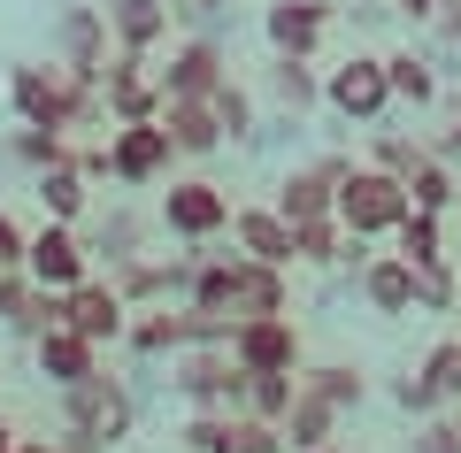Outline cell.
<instances>
[{"mask_svg":"<svg viewBox=\"0 0 461 453\" xmlns=\"http://www.w3.org/2000/svg\"><path fill=\"white\" fill-rule=\"evenodd\" d=\"M330 0H269L262 8V39H269V54H323V39H330Z\"/></svg>","mask_w":461,"mask_h":453,"instance_id":"obj_17","label":"cell"},{"mask_svg":"<svg viewBox=\"0 0 461 453\" xmlns=\"http://www.w3.org/2000/svg\"><path fill=\"white\" fill-rule=\"evenodd\" d=\"M16 453H54V438H16Z\"/></svg>","mask_w":461,"mask_h":453,"instance_id":"obj_52","label":"cell"},{"mask_svg":"<svg viewBox=\"0 0 461 453\" xmlns=\"http://www.w3.org/2000/svg\"><path fill=\"white\" fill-rule=\"evenodd\" d=\"M230 361H239V369H300L308 346H300L293 308L285 315H247V323L230 331Z\"/></svg>","mask_w":461,"mask_h":453,"instance_id":"obj_14","label":"cell"},{"mask_svg":"<svg viewBox=\"0 0 461 453\" xmlns=\"http://www.w3.org/2000/svg\"><path fill=\"white\" fill-rule=\"evenodd\" d=\"M393 246L400 261H415V269H423V261H454V215H430V208H415L408 200V215H400L393 223Z\"/></svg>","mask_w":461,"mask_h":453,"instance_id":"obj_25","label":"cell"},{"mask_svg":"<svg viewBox=\"0 0 461 453\" xmlns=\"http://www.w3.org/2000/svg\"><path fill=\"white\" fill-rule=\"evenodd\" d=\"M162 131H169V146H177V162H208V154L230 146L208 100H162Z\"/></svg>","mask_w":461,"mask_h":453,"instance_id":"obj_24","label":"cell"},{"mask_svg":"<svg viewBox=\"0 0 461 453\" xmlns=\"http://www.w3.org/2000/svg\"><path fill=\"white\" fill-rule=\"evenodd\" d=\"M230 453H293V446H285V422L239 415V430H230Z\"/></svg>","mask_w":461,"mask_h":453,"instance_id":"obj_43","label":"cell"},{"mask_svg":"<svg viewBox=\"0 0 461 453\" xmlns=\"http://www.w3.org/2000/svg\"><path fill=\"white\" fill-rule=\"evenodd\" d=\"M47 47H54V62H62L69 77L100 85V69H108L115 39H108V16H100L93 0H62V8H54V32H47Z\"/></svg>","mask_w":461,"mask_h":453,"instance_id":"obj_8","label":"cell"},{"mask_svg":"<svg viewBox=\"0 0 461 453\" xmlns=\"http://www.w3.org/2000/svg\"><path fill=\"white\" fill-rule=\"evenodd\" d=\"M354 292H362L377 315H415V261H400L393 246H384V254H369L362 269H354Z\"/></svg>","mask_w":461,"mask_h":453,"instance_id":"obj_23","label":"cell"},{"mask_svg":"<svg viewBox=\"0 0 461 453\" xmlns=\"http://www.w3.org/2000/svg\"><path fill=\"white\" fill-rule=\"evenodd\" d=\"M230 254H254V261L293 269V223H285L269 200H239V208H230Z\"/></svg>","mask_w":461,"mask_h":453,"instance_id":"obj_19","label":"cell"},{"mask_svg":"<svg viewBox=\"0 0 461 453\" xmlns=\"http://www.w3.org/2000/svg\"><path fill=\"white\" fill-rule=\"evenodd\" d=\"M408 453H461V415H423L415 422V438H408Z\"/></svg>","mask_w":461,"mask_h":453,"instance_id":"obj_42","label":"cell"},{"mask_svg":"<svg viewBox=\"0 0 461 453\" xmlns=\"http://www.w3.org/2000/svg\"><path fill=\"white\" fill-rule=\"evenodd\" d=\"M23 246H32V223H16L0 208V269H23Z\"/></svg>","mask_w":461,"mask_h":453,"instance_id":"obj_47","label":"cell"},{"mask_svg":"<svg viewBox=\"0 0 461 453\" xmlns=\"http://www.w3.org/2000/svg\"><path fill=\"white\" fill-rule=\"evenodd\" d=\"M408 200H415V208H430V215H454V208H461L454 162H446V154H423V162L408 169Z\"/></svg>","mask_w":461,"mask_h":453,"instance_id":"obj_32","label":"cell"},{"mask_svg":"<svg viewBox=\"0 0 461 453\" xmlns=\"http://www.w3.org/2000/svg\"><path fill=\"white\" fill-rule=\"evenodd\" d=\"M454 315H461V308H454Z\"/></svg>","mask_w":461,"mask_h":453,"instance_id":"obj_56","label":"cell"},{"mask_svg":"<svg viewBox=\"0 0 461 453\" xmlns=\"http://www.w3.org/2000/svg\"><path fill=\"white\" fill-rule=\"evenodd\" d=\"M461 308V269L454 261H423L415 269V315H454Z\"/></svg>","mask_w":461,"mask_h":453,"instance_id":"obj_36","label":"cell"},{"mask_svg":"<svg viewBox=\"0 0 461 453\" xmlns=\"http://www.w3.org/2000/svg\"><path fill=\"white\" fill-rule=\"evenodd\" d=\"M438 108H446V131L430 139V154H446V162H461V93H438Z\"/></svg>","mask_w":461,"mask_h":453,"instance_id":"obj_45","label":"cell"},{"mask_svg":"<svg viewBox=\"0 0 461 453\" xmlns=\"http://www.w3.org/2000/svg\"><path fill=\"white\" fill-rule=\"evenodd\" d=\"M293 392H300V369H247V407H239V415L285 422V407H293Z\"/></svg>","mask_w":461,"mask_h":453,"instance_id":"obj_34","label":"cell"},{"mask_svg":"<svg viewBox=\"0 0 461 453\" xmlns=\"http://www.w3.org/2000/svg\"><path fill=\"white\" fill-rule=\"evenodd\" d=\"M54 453H108V446H93V438H77V430H62V438H54Z\"/></svg>","mask_w":461,"mask_h":453,"instance_id":"obj_50","label":"cell"},{"mask_svg":"<svg viewBox=\"0 0 461 453\" xmlns=\"http://www.w3.org/2000/svg\"><path fill=\"white\" fill-rule=\"evenodd\" d=\"M54 323H62V292H47V285H32V300H23V315H16V323H8V331H16V339L32 346L39 331H54Z\"/></svg>","mask_w":461,"mask_h":453,"instance_id":"obj_40","label":"cell"},{"mask_svg":"<svg viewBox=\"0 0 461 453\" xmlns=\"http://www.w3.org/2000/svg\"><path fill=\"white\" fill-rule=\"evenodd\" d=\"M154 215H139L131 200H108L100 215H85V246H93V269H123L131 254H147L154 246Z\"/></svg>","mask_w":461,"mask_h":453,"instance_id":"obj_13","label":"cell"},{"mask_svg":"<svg viewBox=\"0 0 461 453\" xmlns=\"http://www.w3.org/2000/svg\"><path fill=\"white\" fill-rule=\"evenodd\" d=\"M23 276L47 292H69L93 276V246H85V223H54V215H39L32 223V246H23Z\"/></svg>","mask_w":461,"mask_h":453,"instance_id":"obj_7","label":"cell"},{"mask_svg":"<svg viewBox=\"0 0 461 453\" xmlns=\"http://www.w3.org/2000/svg\"><path fill=\"white\" fill-rule=\"evenodd\" d=\"M8 162L16 169H54V162H69V131H47V123H16L8 131Z\"/></svg>","mask_w":461,"mask_h":453,"instance_id":"obj_33","label":"cell"},{"mask_svg":"<svg viewBox=\"0 0 461 453\" xmlns=\"http://www.w3.org/2000/svg\"><path fill=\"white\" fill-rule=\"evenodd\" d=\"M169 385H177L185 415H239L247 407V369L230 361V346H185L169 361Z\"/></svg>","mask_w":461,"mask_h":453,"instance_id":"obj_3","label":"cell"},{"mask_svg":"<svg viewBox=\"0 0 461 453\" xmlns=\"http://www.w3.org/2000/svg\"><path fill=\"white\" fill-rule=\"evenodd\" d=\"M423 32L438 39V47H461V0H438V16H430Z\"/></svg>","mask_w":461,"mask_h":453,"instance_id":"obj_48","label":"cell"},{"mask_svg":"<svg viewBox=\"0 0 461 453\" xmlns=\"http://www.w3.org/2000/svg\"><path fill=\"white\" fill-rule=\"evenodd\" d=\"M23 300H32V276H23V269H0V331L23 315Z\"/></svg>","mask_w":461,"mask_h":453,"instance_id":"obj_46","label":"cell"},{"mask_svg":"<svg viewBox=\"0 0 461 453\" xmlns=\"http://www.w3.org/2000/svg\"><path fill=\"white\" fill-rule=\"evenodd\" d=\"M454 246H461V208H454Z\"/></svg>","mask_w":461,"mask_h":453,"instance_id":"obj_53","label":"cell"},{"mask_svg":"<svg viewBox=\"0 0 461 453\" xmlns=\"http://www.w3.org/2000/svg\"><path fill=\"white\" fill-rule=\"evenodd\" d=\"M100 276H115V292H123L131 308H162V300H185L193 246H185V254H131L123 269H100Z\"/></svg>","mask_w":461,"mask_h":453,"instance_id":"obj_16","label":"cell"},{"mask_svg":"<svg viewBox=\"0 0 461 453\" xmlns=\"http://www.w3.org/2000/svg\"><path fill=\"white\" fill-rule=\"evenodd\" d=\"M8 108H16V123H47V131H100L108 123V108H100V85L69 77L62 62H16L8 69Z\"/></svg>","mask_w":461,"mask_h":453,"instance_id":"obj_1","label":"cell"},{"mask_svg":"<svg viewBox=\"0 0 461 453\" xmlns=\"http://www.w3.org/2000/svg\"><path fill=\"white\" fill-rule=\"evenodd\" d=\"M169 8H185V0H169Z\"/></svg>","mask_w":461,"mask_h":453,"instance_id":"obj_55","label":"cell"},{"mask_svg":"<svg viewBox=\"0 0 461 453\" xmlns=\"http://www.w3.org/2000/svg\"><path fill=\"white\" fill-rule=\"evenodd\" d=\"M293 308V269L277 261H254V254H230V315H285Z\"/></svg>","mask_w":461,"mask_h":453,"instance_id":"obj_18","label":"cell"},{"mask_svg":"<svg viewBox=\"0 0 461 453\" xmlns=\"http://www.w3.org/2000/svg\"><path fill=\"white\" fill-rule=\"evenodd\" d=\"M393 407H400V415H415V422H423V415H438V407H446V400H438V392H430V385H423V376H415V369H408V376H393Z\"/></svg>","mask_w":461,"mask_h":453,"instance_id":"obj_44","label":"cell"},{"mask_svg":"<svg viewBox=\"0 0 461 453\" xmlns=\"http://www.w3.org/2000/svg\"><path fill=\"white\" fill-rule=\"evenodd\" d=\"M62 430L93 438V446H123V438L139 430V400L123 376H108V361H100L93 376H77V385H62Z\"/></svg>","mask_w":461,"mask_h":453,"instance_id":"obj_2","label":"cell"},{"mask_svg":"<svg viewBox=\"0 0 461 453\" xmlns=\"http://www.w3.org/2000/svg\"><path fill=\"white\" fill-rule=\"evenodd\" d=\"M32 193H39V215H54V223H85V215H93V177H85L77 162L39 169Z\"/></svg>","mask_w":461,"mask_h":453,"instance_id":"obj_28","label":"cell"},{"mask_svg":"<svg viewBox=\"0 0 461 453\" xmlns=\"http://www.w3.org/2000/svg\"><path fill=\"white\" fill-rule=\"evenodd\" d=\"M100 16H108V39L123 54H162L169 47V0H100Z\"/></svg>","mask_w":461,"mask_h":453,"instance_id":"obj_21","label":"cell"},{"mask_svg":"<svg viewBox=\"0 0 461 453\" xmlns=\"http://www.w3.org/2000/svg\"><path fill=\"white\" fill-rule=\"evenodd\" d=\"M16 438H23V430H16L8 415H0V453H16Z\"/></svg>","mask_w":461,"mask_h":453,"instance_id":"obj_51","label":"cell"},{"mask_svg":"<svg viewBox=\"0 0 461 453\" xmlns=\"http://www.w3.org/2000/svg\"><path fill=\"white\" fill-rule=\"evenodd\" d=\"M100 108H108V123H147V115H162V77H154V54H108V69H100Z\"/></svg>","mask_w":461,"mask_h":453,"instance_id":"obj_10","label":"cell"},{"mask_svg":"<svg viewBox=\"0 0 461 453\" xmlns=\"http://www.w3.org/2000/svg\"><path fill=\"white\" fill-rule=\"evenodd\" d=\"M32 361H39V376L62 392V385H77V376H93L100 361H108V346H93L85 331L54 323V331H39V339H32Z\"/></svg>","mask_w":461,"mask_h":453,"instance_id":"obj_20","label":"cell"},{"mask_svg":"<svg viewBox=\"0 0 461 453\" xmlns=\"http://www.w3.org/2000/svg\"><path fill=\"white\" fill-rule=\"evenodd\" d=\"M423 154H430V139H415V131H377V146H369V162L393 169V177H408Z\"/></svg>","mask_w":461,"mask_h":453,"instance_id":"obj_39","label":"cell"},{"mask_svg":"<svg viewBox=\"0 0 461 453\" xmlns=\"http://www.w3.org/2000/svg\"><path fill=\"white\" fill-rule=\"evenodd\" d=\"M62 323L69 331H85L93 346H123V331H131V300L115 292V276H85V285H69L62 292Z\"/></svg>","mask_w":461,"mask_h":453,"instance_id":"obj_12","label":"cell"},{"mask_svg":"<svg viewBox=\"0 0 461 453\" xmlns=\"http://www.w3.org/2000/svg\"><path fill=\"white\" fill-rule=\"evenodd\" d=\"M323 100L346 115V123H384V108H393L384 54H346L339 69H323Z\"/></svg>","mask_w":461,"mask_h":453,"instance_id":"obj_11","label":"cell"},{"mask_svg":"<svg viewBox=\"0 0 461 453\" xmlns=\"http://www.w3.org/2000/svg\"><path fill=\"white\" fill-rule=\"evenodd\" d=\"M293 269H346V223L339 215L293 223Z\"/></svg>","mask_w":461,"mask_h":453,"instance_id":"obj_30","label":"cell"},{"mask_svg":"<svg viewBox=\"0 0 461 453\" xmlns=\"http://www.w3.org/2000/svg\"><path fill=\"white\" fill-rule=\"evenodd\" d=\"M154 77H162V100H208L215 85L230 77V54H223L215 32H193V39H177V47L154 62Z\"/></svg>","mask_w":461,"mask_h":453,"instance_id":"obj_9","label":"cell"},{"mask_svg":"<svg viewBox=\"0 0 461 453\" xmlns=\"http://www.w3.org/2000/svg\"><path fill=\"white\" fill-rule=\"evenodd\" d=\"M208 108H215V123H223V139H239V146L254 139V93H247L239 77H223V85H215V93H208Z\"/></svg>","mask_w":461,"mask_h":453,"instance_id":"obj_38","label":"cell"},{"mask_svg":"<svg viewBox=\"0 0 461 453\" xmlns=\"http://www.w3.org/2000/svg\"><path fill=\"white\" fill-rule=\"evenodd\" d=\"M315 453H346V446H315Z\"/></svg>","mask_w":461,"mask_h":453,"instance_id":"obj_54","label":"cell"},{"mask_svg":"<svg viewBox=\"0 0 461 453\" xmlns=\"http://www.w3.org/2000/svg\"><path fill=\"white\" fill-rule=\"evenodd\" d=\"M230 208H239V200L215 177H169V193L154 200V223L177 246H215V239H230Z\"/></svg>","mask_w":461,"mask_h":453,"instance_id":"obj_5","label":"cell"},{"mask_svg":"<svg viewBox=\"0 0 461 453\" xmlns=\"http://www.w3.org/2000/svg\"><path fill=\"white\" fill-rule=\"evenodd\" d=\"M239 415H185V453H230Z\"/></svg>","mask_w":461,"mask_h":453,"instance_id":"obj_41","label":"cell"},{"mask_svg":"<svg viewBox=\"0 0 461 453\" xmlns=\"http://www.w3.org/2000/svg\"><path fill=\"white\" fill-rule=\"evenodd\" d=\"M384 85H393V108H438V69L423 62L415 47H400V54H384Z\"/></svg>","mask_w":461,"mask_h":453,"instance_id":"obj_29","label":"cell"},{"mask_svg":"<svg viewBox=\"0 0 461 453\" xmlns=\"http://www.w3.org/2000/svg\"><path fill=\"white\" fill-rule=\"evenodd\" d=\"M346 154H315V162H300V169H285L277 177V200L269 208L285 215V223H308V215H330V200H339V177H346Z\"/></svg>","mask_w":461,"mask_h":453,"instance_id":"obj_15","label":"cell"},{"mask_svg":"<svg viewBox=\"0 0 461 453\" xmlns=\"http://www.w3.org/2000/svg\"><path fill=\"white\" fill-rule=\"evenodd\" d=\"M185 300H193V308H223V315H230V254H208V246H193Z\"/></svg>","mask_w":461,"mask_h":453,"instance_id":"obj_35","label":"cell"},{"mask_svg":"<svg viewBox=\"0 0 461 453\" xmlns=\"http://www.w3.org/2000/svg\"><path fill=\"white\" fill-rule=\"evenodd\" d=\"M415 376H423V385L438 392L446 407H461V331H454V339H438V346H430V354L415 361Z\"/></svg>","mask_w":461,"mask_h":453,"instance_id":"obj_37","label":"cell"},{"mask_svg":"<svg viewBox=\"0 0 461 453\" xmlns=\"http://www.w3.org/2000/svg\"><path fill=\"white\" fill-rule=\"evenodd\" d=\"M169 177H177V146H169L162 115H147V123H108V185L154 193Z\"/></svg>","mask_w":461,"mask_h":453,"instance_id":"obj_6","label":"cell"},{"mask_svg":"<svg viewBox=\"0 0 461 453\" xmlns=\"http://www.w3.org/2000/svg\"><path fill=\"white\" fill-rule=\"evenodd\" d=\"M339 430H346V415L323 400V392L300 385L293 407H285V446H293V453H315V446H339Z\"/></svg>","mask_w":461,"mask_h":453,"instance_id":"obj_26","label":"cell"},{"mask_svg":"<svg viewBox=\"0 0 461 453\" xmlns=\"http://www.w3.org/2000/svg\"><path fill=\"white\" fill-rule=\"evenodd\" d=\"M330 215H339L354 239H393V223L408 215V177H393V169H377V162H354L339 177Z\"/></svg>","mask_w":461,"mask_h":453,"instance_id":"obj_4","label":"cell"},{"mask_svg":"<svg viewBox=\"0 0 461 453\" xmlns=\"http://www.w3.org/2000/svg\"><path fill=\"white\" fill-rule=\"evenodd\" d=\"M300 385L323 392L339 415H362V400H369V385H362V369H354V361H300Z\"/></svg>","mask_w":461,"mask_h":453,"instance_id":"obj_31","label":"cell"},{"mask_svg":"<svg viewBox=\"0 0 461 453\" xmlns=\"http://www.w3.org/2000/svg\"><path fill=\"white\" fill-rule=\"evenodd\" d=\"M123 346H131L139 361H177L185 346H193V315H185V300H162V308H131V331H123Z\"/></svg>","mask_w":461,"mask_h":453,"instance_id":"obj_22","label":"cell"},{"mask_svg":"<svg viewBox=\"0 0 461 453\" xmlns=\"http://www.w3.org/2000/svg\"><path fill=\"white\" fill-rule=\"evenodd\" d=\"M262 93L277 100L285 115H308L315 100H323V69H315L308 54H269V69H262Z\"/></svg>","mask_w":461,"mask_h":453,"instance_id":"obj_27","label":"cell"},{"mask_svg":"<svg viewBox=\"0 0 461 453\" xmlns=\"http://www.w3.org/2000/svg\"><path fill=\"white\" fill-rule=\"evenodd\" d=\"M384 8H393V16H408V23H430V16H438V0H384Z\"/></svg>","mask_w":461,"mask_h":453,"instance_id":"obj_49","label":"cell"}]
</instances>
